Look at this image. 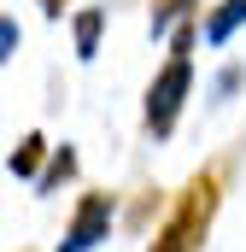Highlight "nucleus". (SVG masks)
I'll return each instance as SVG.
<instances>
[{
    "label": "nucleus",
    "mask_w": 246,
    "mask_h": 252,
    "mask_svg": "<svg viewBox=\"0 0 246 252\" xmlns=\"http://www.w3.org/2000/svg\"><path fill=\"white\" fill-rule=\"evenodd\" d=\"M199 0H153V35H176L182 24H193Z\"/></svg>",
    "instance_id": "7"
},
{
    "label": "nucleus",
    "mask_w": 246,
    "mask_h": 252,
    "mask_svg": "<svg viewBox=\"0 0 246 252\" xmlns=\"http://www.w3.org/2000/svg\"><path fill=\"white\" fill-rule=\"evenodd\" d=\"M217 205H223V176L217 170H199L176 193L170 217L158 223V235L147 241V252H199L205 235H211V223H217Z\"/></svg>",
    "instance_id": "1"
},
{
    "label": "nucleus",
    "mask_w": 246,
    "mask_h": 252,
    "mask_svg": "<svg viewBox=\"0 0 246 252\" xmlns=\"http://www.w3.org/2000/svg\"><path fill=\"white\" fill-rule=\"evenodd\" d=\"M112 223H118V193H82L76 199V211H70V223H64V241L59 252H94L100 241H112Z\"/></svg>",
    "instance_id": "3"
},
{
    "label": "nucleus",
    "mask_w": 246,
    "mask_h": 252,
    "mask_svg": "<svg viewBox=\"0 0 246 252\" xmlns=\"http://www.w3.org/2000/svg\"><path fill=\"white\" fill-rule=\"evenodd\" d=\"M76 176V147L64 141V147H53V158H47V170H41V182H35V193H53L59 182H70Z\"/></svg>",
    "instance_id": "8"
},
{
    "label": "nucleus",
    "mask_w": 246,
    "mask_h": 252,
    "mask_svg": "<svg viewBox=\"0 0 246 252\" xmlns=\"http://www.w3.org/2000/svg\"><path fill=\"white\" fill-rule=\"evenodd\" d=\"M35 6H41L47 18H64V6H70V0H35Z\"/></svg>",
    "instance_id": "10"
},
{
    "label": "nucleus",
    "mask_w": 246,
    "mask_h": 252,
    "mask_svg": "<svg viewBox=\"0 0 246 252\" xmlns=\"http://www.w3.org/2000/svg\"><path fill=\"white\" fill-rule=\"evenodd\" d=\"M187 94H193V24H182V30L170 35V59H164V70H158L153 88H147V129H153L158 141L176 135Z\"/></svg>",
    "instance_id": "2"
},
{
    "label": "nucleus",
    "mask_w": 246,
    "mask_h": 252,
    "mask_svg": "<svg viewBox=\"0 0 246 252\" xmlns=\"http://www.w3.org/2000/svg\"><path fill=\"white\" fill-rule=\"evenodd\" d=\"M41 158H53V147H47V135H18V147L6 153V170L12 176H24V182H41Z\"/></svg>",
    "instance_id": "4"
},
{
    "label": "nucleus",
    "mask_w": 246,
    "mask_h": 252,
    "mask_svg": "<svg viewBox=\"0 0 246 252\" xmlns=\"http://www.w3.org/2000/svg\"><path fill=\"white\" fill-rule=\"evenodd\" d=\"M12 53H18V24L0 18V59H12Z\"/></svg>",
    "instance_id": "9"
},
{
    "label": "nucleus",
    "mask_w": 246,
    "mask_h": 252,
    "mask_svg": "<svg viewBox=\"0 0 246 252\" xmlns=\"http://www.w3.org/2000/svg\"><path fill=\"white\" fill-rule=\"evenodd\" d=\"M246 24V0H217L205 18V47H229V35Z\"/></svg>",
    "instance_id": "6"
},
{
    "label": "nucleus",
    "mask_w": 246,
    "mask_h": 252,
    "mask_svg": "<svg viewBox=\"0 0 246 252\" xmlns=\"http://www.w3.org/2000/svg\"><path fill=\"white\" fill-rule=\"evenodd\" d=\"M70 35H76V59L88 64L100 53V35H106V6H82V12L70 18Z\"/></svg>",
    "instance_id": "5"
}]
</instances>
